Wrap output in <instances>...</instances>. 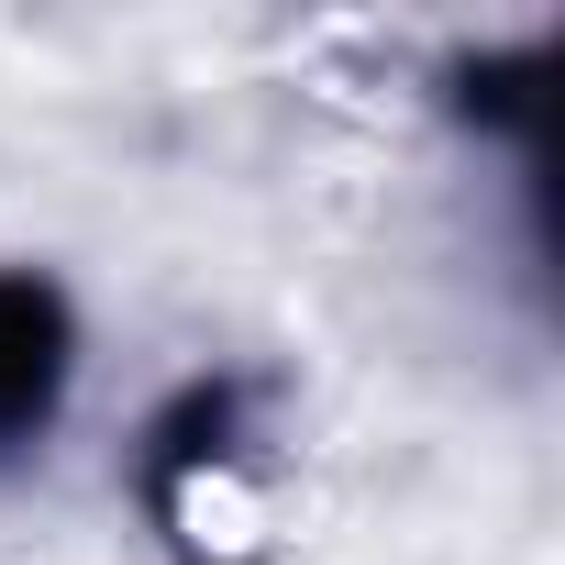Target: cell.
Listing matches in <instances>:
<instances>
[{
	"label": "cell",
	"instance_id": "6da1fadb",
	"mask_svg": "<svg viewBox=\"0 0 565 565\" xmlns=\"http://www.w3.org/2000/svg\"><path fill=\"white\" fill-rule=\"evenodd\" d=\"M67 399V300L45 277H0V455H23Z\"/></svg>",
	"mask_w": 565,
	"mask_h": 565
}]
</instances>
